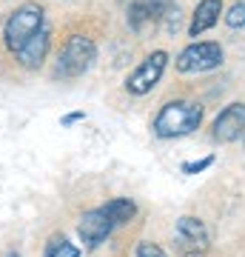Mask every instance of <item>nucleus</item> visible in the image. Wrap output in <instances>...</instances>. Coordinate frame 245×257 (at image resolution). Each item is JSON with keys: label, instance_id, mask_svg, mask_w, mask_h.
<instances>
[{"label": "nucleus", "instance_id": "f257e3e1", "mask_svg": "<svg viewBox=\"0 0 245 257\" xmlns=\"http://www.w3.org/2000/svg\"><path fill=\"white\" fill-rule=\"evenodd\" d=\"M202 120V106L200 103H191V100H171L165 103L160 114L154 117V135L163 140L171 138H185L191 135L194 128L200 126Z\"/></svg>", "mask_w": 245, "mask_h": 257}, {"label": "nucleus", "instance_id": "f03ea898", "mask_svg": "<svg viewBox=\"0 0 245 257\" xmlns=\"http://www.w3.org/2000/svg\"><path fill=\"white\" fill-rule=\"evenodd\" d=\"M94 57H97L94 40L86 35H72L66 40L60 57H57V77H66V80L80 77V74H86L91 69Z\"/></svg>", "mask_w": 245, "mask_h": 257}, {"label": "nucleus", "instance_id": "7ed1b4c3", "mask_svg": "<svg viewBox=\"0 0 245 257\" xmlns=\"http://www.w3.org/2000/svg\"><path fill=\"white\" fill-rule=\"evenodd\" d=\"M40 29H43V9L37 3H23L20 9H15L12 18L6 20V29H3L9 52H18L29 37L37 35Z\"/></svg>", "mask_w": 245, "mask_h": 257}, {"label": "nucleus", "instance_id": "20e7f679", "mask_svg": "<svg viewBox=\"0 0 245 257\" xmlns=\"http://www.w3.org/2000/svg\"><path fill=\"white\" fill-rule=\"evenodd\" d=\"M222 63V46L214 43V40H205V43H191L180 52L177 57V69L182 74H197V72H211Z\"/></svg>", "mask_w": 245, "mask_h": 257}, {"label": "nucleus", "instance_id": "39448f33", "mask_svg": "<svg viewBox=\"0 0 245 257\" xmlns=\"http://www.w3.org/2000/svg\"><path fill=\"white\" fill-rule=\"evenodd\" d=\"M165 63H168V55H165V52H151V55L145 57L143 63L137 66L134 72L128 74L126 89H128L131 94H145V92H151L157 83H160V77H163Z\"/></svg>", "mask_w": 245, "mask_h": 257}, {"label": "nucleus", "instance_id": "423d86ee", "mask_svg": "<svg viewBox=\"0 0 245 257\" xmlns=\"http://www.w3.org/2000/svg\"><path fill=\"white\" fill-rule=\"evenodd\" d=\"M245 135V103H231L214 120V140L234 143Z\"/></svg>", "mask_w": 245, "mask_h": 257}, {"label": "nucleus", "instance_id": "0eeeda50", "mask_svg": "<svg viewBox=\"0 0 245 257\" xmlns=\"http://www.w3.org/2000/svg\"><path fill=\"white\" fill-rule=\"evenodd\" d=\"M111 229H114V223H111V217L100 209H91L86 211L80 217V226H77V231H80V240L86 243L89 248H97L103 243V240L111 234Z\"/></svg>", "mask_w": 245, "mask_h": 257}, {"label": "nucleus", "instance_id": "6e6552de", "mask_svg": "<svg viewBox=\"0 0 245 257\" xmlns=\"http://www.w3.org/2000/svg\"><path fill=\"white\" fill-rule=\"evenodd\" d=\"M168 9H171L168 0H137L128 9V26L134 29V32H145L148 26L154 29L168 15Z\"/></svg>", "mask_w": 245, "mask_h": 257}, {"label": "nucleus", "instance_id": "1a4fd4ad", "mask_svg": "<svg viewBox=\"0 0 245 257\" xmlns=\"http://www.w3.org/2000/svg\"><path fill=\"white\" fill-rule=\"evenodd\" d=\"M49 43H52V37H49V29H40L37 35H32L23 43V46L15 52V57H18V63L23 66V69H40L43 66V60H46V55H49Z\"/></svg>", "mask_w": 245, "mask_h": 257}, {"label": "nucleus", "instance_id": "9d476101", "mask_svg": "<svg viewBox=\"0 0 245 257\" xmlns=\"http://www.w3.org/2000/svg\"><path fill=\"white\" fill-rule=\"evenodd\" d=\"M177 240L185 251H194V254H202L208 248V231L197 217H180L177 220Z\"/></svg>", "mask_w": 245, "mask_h": 257}, {"label": "nucleus", "instance_id": "9b49d317", "mask_svg": "<svg viewBox=\"0 0 245 257\" xmlns=\"http://www.w3.org/2000/svg\"><path fill=\"white\" fill-rule=\"evenodd\" d=\"M219 15H222V3H219V0H200V6H197V12H194V18H191L188 35L200 37L202 32H208V29L217 23Z\"/></svg>", "mask_w": 245, "mask_h": 257}, {"label": "nucleus", "instance_id": "f8f14e48", "mask_svg": "<svg viewBox=\"0 0 245 257\" xmlns=\"http://www.w3.org/2000/svg\"><path fill=\"white\" fill-rule=\"evenodd\" d=\"M103 211L111 217V223H114V226H120V223H128L131 217H134V214H137V206L128 200V197H117V200H109V203H106V206H103Z\"/></svg>", "mask_w": 245, "mask_h": 257}, {"label": "nucleus", "instance_id": "ddd939ff", "mask_svg": "<svg viewBox=\"0 0 245 257\" xmlns=\"http://www.w3.org/2000/svg\"><path fill=\"white\" fill-rule=\"evenodd\" d=\"M46 257H80V248L72 246L66 237H52L46 246Z\"/></svg>", "mask_w": 245, "mask_h": 257}, {"label": "nucleus", "instance_id": "4468645a", "mask_svg": "<svg viewBox=\"0 0 245 257\" xmlns=\"http://www.w3.org/2000/svg\"><path fill=\"white\" fill-rule=\"evenodd\" d=\"M225 23H228L231 29H242V26H245V0H236L234 6L228 9Z\"/></svg>", "mask_w": 245, "mask_h": 257}, {"label": "nucleus", "instance_id": "2eb2a0df", "mask_svg": "<svg viewBox=\"0 0 245 257\" xmlns=\"http://www.w3.org/2000/svg\"><path fill=\"white\" fill-rule=\"evenodd\" d=\"M134 257H165V251L160 246H154V243H140Z\"/></svg>", "mask_w": 245, "mask_h": 257}, {"label": "nucleus", "instance_id": "dca6fc26", "mask_svg": "<svg viewBox=\"0 0 245 257\" xmlns=\"http://www.w3.org/2000/svg\"><path fill=\"white\" fill-rule=\"evenodd\" d=\"M211 163H214V157H205V160H197V163H182V172L185 175H197L202 169H208Z\"/></svg>", "mask_w": 245, "mask_h": 257}, {"label": "nucleus", "instance_id": "f3484780", "mask_svg": "<svg viewBox=\"0 0 245 257\" xmlns=\"http://www.w3.org/2000/svg\"><path fill=\"white\" fill-rule=\"evenodd\" d=\"M74 120H83V111H74V114H66V117H63V123L69 126V123H74Z\"/></svg>", "mask_w": 245, "mask_h": 257}, {"label": "nucleus", "instance_id": "a211bd4d", "mask_svg": "<svg viewBox=\"0 0 245 257\" xmlns=\"http://www.w3.org/2000/svg\"><path fill=\"white\" fill-rule=\"evenodd\" d=\"M9 257H18V254H9Z\"/></svg>", "mask_w": 245, "mask_h": 257}]
</instances>
